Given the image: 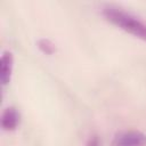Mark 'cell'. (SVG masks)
Returning a JSON list of instances; mask_svg holds the SVG:
<instances>
[{
    "instance_id": "277c9868",
    "label": "cell",
    "mask_w": 146,
    "mask_h": 146,
    "mask_svg": "<svg viewBox=\"0 0 146 146\" xmlns=\"http://www.w3.org/2000/svg\"><path fill=\"white\" fill-rule=\"evenodd\" d=\"M19 123V113L15 107H8L3 111L1 116V127L6 131H13Z\"/></svg>"
},
{
    "instance_id": "3957f363",
    "label": "cell",
    "mask_w": 146,
    "mask_h": 146,
    "mask_svg": "<svg viewBox=\"0 0 146 146\" xmlns=\"http://www.w3.org/2000/svg\"><path fill=\"white\" fill-rule=\"evenodd\" d=\"M13 54L10 51H3L0 58V81L2 86L9 83L13 72Z\"/></svg>"
},
{
    "instance_id": "6da1fadb",
    "label": "cell",
    "mask_w": 146,
    "mask_h": 146,
    "mask_svg": "<svg viewBox=\"0 0 146 146\" xmlns=\"http://www.w3.org/2000/svg\"><path fill=\"white\" fill-rule=\"evenodd\" d=\"M103 15L117 27L146 41V23L133 14L125 11L120 7L106 6L103 8Z\"/></svg>"
},
{
    "instance_id": "8992f818",
    "label": "cell",
    "mask_w": 146,
    "mask_h": 146,
    "mask_svg": "<svg viewBox=\"0 0 146 146\" xmlns=\"http://www.w3.org/2000/svg\"><path fill=\"white\" fill-rule=\"evenodd\" d=\"M98 145H99V144H98L97 138H92V139H90L89 143L87 144V146H98Z\"/></svg>"
},
{
    "instance_id": "5b68a950",
    "label": "cell",
    "mask_w": 146,
    "mask_h": 146,
    "mask_svg": "<svg viewBox=\"0 0 146 146\" xmlns=\"http://www.w3.org/2000/svg\"><path fill=\"white\" fill-rule=\"evenodd\" d=\"M38 47L42 52H44L47 55H51V54H54L56 51L55 44L48 39H40L38 41Z\"/></svg>"
},
{
    "instance_id": "7a4b0ae2",
    "label": "cell",
    "mask_w": 146,
    "mask_h": 146,
    "mask_svg": "<svg viewBox=\"0 0 146 146\" xmlns=\"http://www.w3.org/2000/svg\"><path fill=\"white\" fill-rule=\"evenodd\" d=\"M112 146H146V135L138 130H124L115 135Z\"/></svg>"
}]
</instances>
